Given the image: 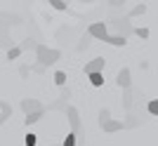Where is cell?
<instances>
[{
  "instance_id": "30bf717a",
  "label": "cell",
  "mask_w": 158,
  "mask_h": 146,
  "mask_svg": "<svg viewBox=\"0 0 158 146\" xmlns=\"http://www.w3.org/2000/svg\"><path fill=\"white\" fill-rule=\"evenodd\" d=\"M106 43H109V45H113V47H125V45H127V38H123V35H116V33H111L109 38H106Z\"/></svg>"
},
{
  "instance_id": "ac0fdd59",
  "label": "cell",
  "mask_w": 158,
  "mask_h": 146,
  "mask_svg": "<svg viewBox=\"0 0 158 146\" xmlns=\"http://www.w3.org/2000/svg\"><path fill=\"white\" fill-rule=\"evenodd\" d=\"M146 108H149V113H151V116H158V99H151Z\"/></svg>"
},
{
  "instance_id": "4fadbf2b",
  "label": "cell",
  "mask_w": 158,
  "mask_h": 146,
  "mask_svg": "<svg viewBox=\"0 0 158 146\" xmlns=\"http://www.w3.org/2000/svg\"><path fill=\"white\" fill-rule=\"evenodd\" d=\"M43 113H45V111H40V113H33V116H26V118H24V123H26V125H33V123H38V120L43 118Z\"/></svg>"
},
{
  "instance_id": "52a82bcc",
  "label": "cell",
  "mask_w": 158,
  "mask_h": 146,
  "mask_svg": "<svg viewBox=\"0 0 158 146\" xmlns=\"http://www.w3.org/2000/svg\"><path fill=\"white\" fill-rule=\"evenodd\" d=\"M104 57H97V59H92L90 64H85V73L87 75H92V73H102L104 71Z\"/></svg>"
},
{
  "instance_id": "7a4b0ae2",
  "label": "cell",
  "mask_w": 158,
  "mask_h": 146,
  "mask_svg": "<svg viewBox=\"0 0 158 146\" xmlns=\"http://www.w3.org/2000/svg\"><path fill=\"white\" fill-rule=\"evenodd\" d=\"M87 35L90 38H97V40H104L109 38V24H104V21H94V24H90V28H87Z\"/></svg>"
},
{
  "instance_id": "ffe728a7",
  "label": "cell",
  "mask_w": 158,
  "mask_h": 146,
  "mask_svg": "<svg viewBox=\"0 0 158 146\" xmlns=\"http://www.w3.org/2000/svg\"><path fill=\"white\" fill-rule=\"evenodd\" d=\"M50 5H52L54 10H59V12H64V10H66V2H64V0H52Z\"/></svg>"
},
{
  "instance_id": "6da1fadb",
  "label": "cell",
  "mask_w": 158,
  "mask_h": 146,
  "mask_svg": "<svg viewBox=\"0 0 158 146\" xmlns=\"http://www.w3.org/2000/svg\"><path fill=\"white\" fill-rule=\"evenodd\" d=\"M35 54H38V66H52L54 61H59V57H61V52L59 50H50L47 45H38L35 47Z\"/></svg>"
},
{
  "instance_id": "44dd1931",
  "label": "cell",
  "mask_w": 158,
  "mask_h": 146,
  "mask_svg": "<svg viewBox=\"0 0 158 146\" xmlns=\"http://www.w3.org/2000/svg\"><path fill=\"white\" fill-rule=\"evenodd\" d=\"M76 139H78V137H76V134H66V139H64V146H76Z\"/></svg>"
},
{
  "instance_id": "277c9868",
  "label": "cell",
  "mask_w": 158,
  "mask_h": 146,
  "mask_svg": "<svg viewBox=\"0 0 158 146\" xmlns=\"http://www.w3.org/2000/svg\"><path fill=\"white\" fill-rule=\"evenodd\" d=\"M116 85L123 87V90H132V75H130V68H120L118 75H116Z\"/></svg>"
},
{
  "instance_id": "7c38bea8",
  "label": "cell",
  "mask_w": 158,
  "mask_h": 146,
  "mask_svg": "<svg viewBox=\"0 0 158 146\" xmlns=\"http://www.w3.org/2000/svg\"><path fill=\"white\" fill-rule=\"evenodd\" d=\"M21 52H24L21 47H10V50H7V59H19Z\"/></svg>"
},
{
  "instance_id": "5bb4252c",
  "label": "cell",
  "mask_w": 158,
  "mask_h": 146,
  "mask_svg": "<svg viewBox=\"0 0 158 146\" xmlns=\"http://www.w3.org/2000/svg\"><path fill=\"white\" fill-rule=\"evenodd\" d=\"M54 83H57L59 87H64L66 85V73L64 71H57V73H54Z\"/></svg>"
},
{
  "instance_id": "2e32d148",
  "label": "cell",
  "mask_w": 158,
  "mask_h": 146,
  "mask_svg": "<svg viewBox=\"0 0 158 146\" xmlns=\"http://www.w3.org/2000/svg\"><path fill=\"white\" fill-rule=\"evenodd\" d=\"M144 12H146V5H135L132 12H130V17H139V14H144Z\"/></svg>"
},
{
  "instance_id": "9c48e42d",
  "label": "cell",
  "mask_w": 158,
  "mask_h": 146,
  "mask_svg": "<svg viewBox=\"0 0 158 146\" xmlns=\"http://www.w3.org/2000/svg\"><path fill=\"white\" fill-rule=\"evenodd\" d=\"M10 116H12V106H10V101L0 99V125H2V123H7V120H10Z\"/></svg>"
},
{
  "instance_id": "3957f363",
  "label": "cell",
  "mask_w": 158,
  "mask_h": 146,
  "mask_svg": "<svg viewBox=\"0 0 158 146\" xmlns=\"http://www.w3.org/2000/svg\"><path fill=\"white\" fill-rule=\"evenodd\" d=\"M113 28H116V35H123V38L135 33V26L130 24V19H116L113 21Z\"/></svg>"
},
{
  "instance_id": "7402d4cb",
  "label": "cell",
  "mask_w": 158,
  "mask_h": 146,
  "mask_svg": "<svg viewBox=\"0 0 158 146\" xmlns=\"http://www.w3.org/2000/svg\"><path fill=\"white\" fill-rule=\"evenodd\" d=\"M137 123H139V120L135 118V116H127V120H125V127H137Z\"/></svg>"
},
{
  "instance_id": "d6986e66",
  "label": "cell",
  "mask_w": 158,
  "mask_h": 146,
  "mask_svg": "<svg viewBox=\"0 0 158 146\" xmlns=\"http://www.w3.org/2000/svg\"><path fill=\"white\" fill-rule=\"evenodd\" d=\"M35 141H38V137L28 132V134H26V139H24V146H35Z\"/></svg>"
},
{
  "instance_id": "ba28073f",
  "label": "cell",
  "mask_w": 158,
  "mask_h": 146,
  "mask_svg": "<svg viewBox=\"0 0 158 146\" xmlns=\"http://www.w3.org/2000/svg\"><path fill=\"white\" fill-rule=\"evenodd\" d=\"M99 127H102V130H104V132H120V130H123V127H125V123H123V120H106V123H99Z\"/></svg>"
},
{
  "instance_id": "e0dca14e",
  "label": "cell",
  "mask_w": 158,
  "mask_h": 146,
  "mask_svg": "<svg viewBox=\"0 0 158 146\" xmlns=\"http://www.w3.org/2000/svg\"><path fill=\"white\" fill-rule=\"evenodd\" d=\"M106 120H111V111H109V108H102V111H99V123H106Z\"/></svg>"
},
{
  "instance_id": "8fae6325",
  "label": "cell",
  "mask_w": 158,
  "mask_h": 146,
  "mask_svg": "<svg viewBox=\"0 0 158 146\" xmlns=\"http://www.w3.org/2000/svg\"><path fill=\"white\" fill-rule=\"evenodd\" d=\"M87 78H90V83H92L94 87H102V85H104V75H102V73H92V75H87Z\"/></svg>"
},
{
  "instance_id": "5b68a950",
  "label": "cell",
  "mask_w": 158,
  "mask_h": 146,
  "mask_svg": "<svg viewBox=\"0 0 158 146\" xmlns=\"http://www.w3.org/2000/svg\"><path fill=\"white\" fill-rule=\"evenodd\" d=\"M21 111L26 113V116H33V113H40V111H45V108L35 99H21Z\"/></svg>"
},
{
  "instance_id": "603a6c76",
  "label": "cell",
  "mask_w": 158,
  "mask_h": 146,
  "mask_svg": "<svg viewBox=\"0 0 158 146\" xmlns=\"http://www.w3.org/2000/svg\"><path fill=\"white\" fill-rule=\"evenodd\" d=\"M135 33H137L139 38H144V40H146V38H149V28H135Z\"/></svg>"
},
{
  "instance_id": "9a60e30c",
  "label": "cell",
  "mask_w": 158,
  "mask_h": 146,
  "mask_svg": "<svg viewBox=\"0 0 158 146\" xmlns=\"http://www.w3.org/2000/svg\"><path fill=\"white\" fill-rule=\"evenodd\" d=\"M123 106L125 108L132 106V90H125V94H123Z\"/></svg>"
},
{
  "instance_id": "8992f818",
  "label": "cell",
  "mask_w": 158,
  "mask_h": 146,
  "mask_svg": "<svg viewBox=\"0 0 158 146\" xmlns=\"http://www.w3.org/2000/svg\"><path fill=\"white\" fill-rule=\"evenodd\" d=\"M66 116H69L71 130H73V134H76L80 130V113H78V108H76V106H69V108H66Z\"/></svg>"
}]
</instances>
